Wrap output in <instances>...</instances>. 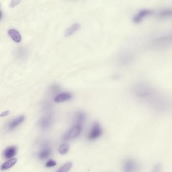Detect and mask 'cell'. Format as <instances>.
Returning <instances> with one entry per match:
<instances>
[{
  "instance_id": "6da1fadb",
  "label": "cell",
  "mask_w": 172,
  "mask_h": 172,
  "mask_svg": "<svg viewBox=\"0 0 172 172\" xmlns=\"http://www.w3.org/2000/svg\"><path fill=\"white\" fill-rule=\"evenodd\" d=\"M82 125L75 124L71 128L65 133L64 139L65 140H70L75 138L80 134L82 132Z\"/></svg>"
},
{
  "instance_id": "7a4b0ae2",
  "label": "cell",
  "mask_w": 172,
  "mask_h": 172,
  "mask_svg": "<svg viewBox=\"0 0 172 172\" xmlns=\"http://www.w3.org/2000/svg\"><path fill=\"white\" fill-rule=\"evenodd\" d=\"M102 133L103 130L100 124L98 122H95L91 129L88 135V138L90 140H95L99 138L102 135Z\"/></svg>"
},
{
  "instance_id": "3957f363",
  "label": "cell",
  "mask_w": 172,
  "mask_h": 172,
  "mask_svg": "<svg viewBox=\"0 0 172 172\" xmlns=\"http://www.w3.org/2000/svg\"><path fill=\"white\" fill-rule=\"evenodd\" d=\"M53 116L51 114H47L43 116L39 121V125L42 129L50 128L53 123Z\"/></svg>"
},
{
  "instance_id": "277c9868",
  "label": "cell",
  "mask_w": 172,
  "mask_h": 172,
  "mask_svg": "<svg viewBox=\"0 0 172 172\" xmlns=\"http://www.w3.org/2000/svg\"><path fill=\"white\" fill-rule=\"evenodd\" d=\"M124 172H135L138 169V164L133 159L126 160L123 164Z\"/></svg>"
},
{
  "instance_id": "5b68a950",
  "label": "cell",
  "mask_w": 172,
  "mask_h": 172,
  "mask_svg": "<svg viewBox=\"0 0 172 172\" xmlns=\"http://www.w3.org/2000/svg\"><path fill=\"white\" fill-rule=\"evenodd\" d=\"M51 153V148L47 143H45L42 145L41 149L38 152V157L40 159H44L47 158Z\"/></svg>"
},
{
  "instance_id": "8992f818",
  "label": "cell",
  "mask_w": 172,
  "mask_h": 172,
  "mask_svg": "<svg viewBox=\"0 0 172 172\" xmlns=\"http://www.w3.org/2000/svg\"><path fill=\"white\" fill-rule=\"evenodd\" d=\"M24 120L25 116L23 115L19 116L18 117L14 119L8 123V125H7L8 130H12L14 129H15L19 125H20L22 123Z\"/></svg>"
},
{
  "instance_id": "52a82bcc",
  "label": "cell",
  "mask_w": 172,
  "mask_h": 172,
  "mask_svg": "<svg viewBox=\"0 0 172 172\" xmlns=\"http://www.w3.org/2000/svg\"><path fill=\"white\" fill-rule=\"evenodd\" d=\"M153 13L152 11L149 10H143L140 11L133 18L134 22L138 23L141 22L143 19L148 16L150 15Z\"/></svg>"
},
{
  "instance_id": "ba28073f",
  "label": "cell",
  "mask_w": 172,
  "mask_h": 172,
  "mask_svg": "<svg viewBox=\"0 0 172 172\" xmlns=\"http://www.w3.org/2000/svg\"><path fill=\"white\" fill-rule=\"evenodd\" d=\"M72 98V95L68 92H64L56 96L54 99V101L56 103H61L68 101Z\"/></svg>"
},
{
  "instance_id": "9c48e42d",
  "label": "cell",
  "mask_w": 172,
  "mask_h": 172,
  "mask_svg": "<svg viewBox=\"0 0 172 172\" xmlns=\"http://www.w3.org/2000/svg\"><path fill=\"white\" fill-rule=\"evenodd\" d=\"M16 152V147L15 146L8 147L3 151V157L7 159L12 158V157L15 155Z\"/></svg>"
},
{
  "instance_id": "30bf717a",
  "label": "cell",
  "mask_w": 172,
  "mask_h": 172,
  "mask_svg": "<svg viewBox=\"0 0 172 172\" xmlns=\"http://www.w3.org/2000/svg\"><path fill=\"white\" fill-rule=\"evenodd\" d=\"M8 34L13 41L17 43H19L21 41V36L18 31L15 29H10L8 31Z\"/></svg>"
},
{
  "instance_id": "8fae6325",
  "label": "cell",
  "mask_w": 172,
  "mask_h": 172,
  "mask_svg": "<svg viewBox=\"0 0 172 172\" xmlns=\"http://www.w3.org/2000/svg\"><path fill=\"white\" fill-rule=\"evenodd\" d=\"M80 27V24L78 23H76L75 24L73 25L66 30L65 33V37H69L71 35L74 33H75L76 31L79 29Z\"/></svg>"
},
{
  "instance_id": "7c38bea8",
  "label": "cell",
  "mask_w": 172,
  "mask_h": 172,
  "mask_svg": "<svg viewBox=\"0 0 172 172\" xmlns=\"http://www.w3.org/2000/svg\"><path fill=\"white\" fill-rule=\"evenodd\" d=\"M76 124L82 125V123H84L86 119V114L83 111L77 112L76 115Z\"/></svg>"
},
{
  "instance_id": "4fadbf2b",
  "label": "cell",
  "mask_w": 172,
  "mask_h": 172,
  "mask_svg": "<svg viewBox=\"0 0 172 172\" xmlns=\"http://www.w3.org/2000/svg\"><path fill=\"white\" fill-rule=\"evenodd\" d=\"M17 162V159L14 158L12 159L9 160L6 162L4 164H2L1 166V169L2 170H6V169H9V168H11V167L14 166L15 164Z\"/></svg>"
},
{
  "instance_id": "5bb4252c",
  "label": "cell",
  "mask_w": 172,
  "mask_h": 172,
  "mask_svg": "<svg viewBox=\"0 0 172 172\" xmlns=\"http://www.w3.org/2000/svg\"><path fill=\"white\" fill-rule=\"evenodd\" d=\"M72 167V164L70 162H68L60 167V169L56 172H68Z\"/></svg>"
},
{
  "instance_id": "9a60e30c",
  "label": "cell",
  "mask_w": 172,
  "mask_h": 172,
  "mask_svg": "<svg viewBox=\"0 0 172 172\" xmlns=\"http://www.w3.org/2000/svg\"><path fill=\"white\" fill-rule=\"evenodd\" d=\"M69 144L66 143H63L60 145V147H59V151L60 154H65L69 152Z\"/></svg>"
},
{
  "instance_id": "2e32d148",
  "label": "cell",
  "mask_w": 172,
  "mask_h": 172,
  "mask_svg": "<svg viewBox=\"0 0 172 172\" xmlns=\"http://www.w3.org/2000/svg\"><path fill=\"white\" fill-rule=\"evenodd\" d=\"M161 17L165 18L172 16V10H165L161 12L159 15Z\"/></svg>"
},
{
  "instance_id": "e0dca14e",
  "label": "cell",
  "mask_w": 172,
  "mask_h": 172,
  "mask_svg": "<svg viewBox=\"0 0 172 172\" xmlns=\"http://www.w3.org/2000/svg\"><path fill=\"white\" fill-rule=\"evenodd\" d=\"M162 166L160 164H157L152 169V172H162Z\"/></svg>"
},
{
  "instance_id": "ac0fdd59",
  "label": "cell",
  "mask_w": 172,
  "mask_h": 172,
  "mask_svg": "<svg viewBox=\"0 0 172 172\" xmlns=\"http://www.w3.org/2000/svg\"><path fill=\"white\" fill-rule=\"evenodd\" d=\"M21 0H12L10 4V8H14L15 7L18 5L19 3H20Z\"/></svg>"
},
{
  "instance_id": "d6986e66",
  "label": "cell",
  "mask_w": 172,
  "mask_h": 172,
  "mask_svg": "<svg viewBox=\"0 0 172 172\" xmlns=\"http://www.w3.org/2000/svg\"><path fill=\"white\" fill-rule=\"evenodd\" d=\"M56 164V162H55L52 159H50V161L46 163V167L47 168H50V167H54Z\"/></svg>"
},
{
  "instance_id": "ffe728a7",
  "label": "cell",
  "mask_w": 172,
  "mask_h": 172,
  "mask_svg": "<svg viewBox=\"0 0 172 172\" xmlns=\"http://www.w3.org/2000/svg\"><path fill=\"white\" fill-rule=\"evenodd\" d=\"M10 114V111H6L5 112H3L0 115L1 117H5V116H8V115Z\"/></svg>"
},
{
  "instance_id": "44dd1931",
  "label": "cell",
  "mask_w": 172,
  "mask_h": 172,
  "mask_svg": "<svg viewBox=\"0 0 172 172\" xmlns=\"http://www.w3.org/2000/svg\"><path fill=\"white\" fill-rule=\"evenodd\" d=\"M2 17V13L0 11V20L1 19Z\"/></svg>"
},
{
  "instance_id": "7402d4cb",
  "label": "cell",
  "mask_w": 172,
  "mask_h": 172,
  "mask_svg": "<svg viewBox=\"0 0 172 172\" xmlns=\"http://www.w3.org/2000/svg\"><path fill=\"white\" fill-rule=\"evenodd\" d=\"M0 6H1V4H0Z\"/></svg>"
}]
</instances>
